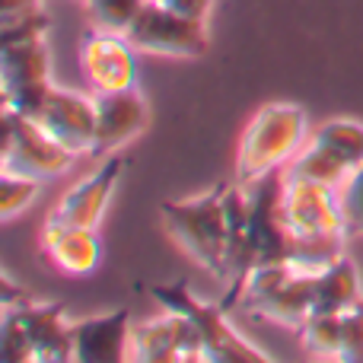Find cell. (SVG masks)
Segmentation results:
<instances>
[{"mask_svg":"<svg viewBox=\"0 0 363 363\" xmlns=\"http://www.w3.org/2000/svg\"><path fill=\"white\" fill-rule=\"evenodd\" d=\"M226 191L230 185L220 182L211 191L182 201H163L160 217L169 239L211 277L226 281L230 264V217H226Z\"/></svg>","mask_w":363,"mask_h":363,"instance_id":"6da1fadb","label":"cell"},{"mask_svg":"<svg viewBox=\"0 0 363 363\" xmlns=\"http://www.w3.org/2000/svg\"><path fill=\"white\" fill-rule=\"evenodd\" d=\"M48 16L26 19L16 26H0V93L4 108L19 115H35L51 86Z\"/></svg>","mask_w":363,"mask_h":363,"instance_id":"7a4b0ae2","label":"cell"},{"mask_svg":"<svg viewBox=\"0 0 363 363\" xmlns=\"http://www.w3.org/2000/svg\"><path fill=\"white\" fill-rule=\"evenodd\" d=\"M309 140V115L296 102H268L245 125L236 150V185L271 176L296 160Z\"/></svg>","mask_w":363,"mask_h":363,"instance_id":"3957f363","label":"cell"},{"mask_svg":"<svg viewBox=\"0 0 363 363\" xmlns=\"http://www.w3.org/2000/svg\"><path fill=\"white\" fill-rule=\"evenodd\" d=\"M220 306H239L255 319L300 332L303 322L315 313V277L296 274L287 262L258 264L242 277V284L233 294H226Z\"/></svg>","mask_w":363,"mask_h":363,"instance_id":"277c9868","label":"cell"},{"mask_svg":"<svg viewBox=\"0 0 363 363\" xmlns=\"http://www.w3.org/2000/svg\"><path fill=\"white\" fill-rule=\"evenodd\" d=\"M0 357L6 363H67L74 360V332L61 303L26 300L4 309Z\"/></svg>","mask_w":363,"mask_h":363,"instance_id":"5b68a950","label":"cell"},{"mask_svg":"<svg viewBox=\"0 0 363 363\" xmlns=\"http://www.w3.org/2000/svg\"><path fill=\"white\" fill-rule=\"evenodd\" d=\"M153 296L160 300V306L179 313L185 319H191V325L201 335V347H204V363H274L271 354H264L262 347H255L249 338L233 328V322L226 319V309L204 303L188 290L185 281L169 284V287H153Z\"/></svg>","mask_w":363,"mask_h":363,"instance_id":"8992f818","label":"cell"},{"mask_svg":"<svg viewBox=\"0 0 363 363\" xmlns=\"http://www.w3.org/2000/svg\"><path fill=\"white\" fill-rule=\"evenodd\" d=\"M360 166H363V125L351 118H332L309 134L306 147L296 153V160L284 172L338 188Z\"/></svg>","mask_w":363,"mask_h":363,"instance_id":"52a82bcc","label":"cell"},{"mask_svg":"<svg viewBox=\"0 0 363 363\" xmlns=\"http://www.w3.org/2000/svg\"><path fill=\"white\" fill-rule=\"evenodd\" d=\"M77 163V153L57 144L35 118L4 108V147H0V172L26 176L35 182L57 179Z\"/></svg>","mask_w":363,"mask_h":363,"instance_id":"ba28073f","label":"cell"},{"mask_svg":"<svg viewBox=\"0 0 363 363\" xmlns=\"http://www.w3.org/2000/svg\"><path fill=\"white\" fill-rule=\"evenodd\" d=\"M281 213H284V226H287L294 242H303V239H328V236L347 239L345 217H341V204H338V188H332V185L284 172Z\"/></svg>","mask_w":363,"mask_h":363,"instance_id":"9c48e42d","label":"cell"},{"mask_svg":"<svg viewBox=\"0 0 363 363\" xmlns=\"http://www.w3.org/2000/svg\"><path fill=\"white\" fill-rule=\"evenodd\" d=\"M125 38L138 51L157 57H204L207 45H211L204 23L179 16L153 0H147V6L125 32Z\"/></svg>","mask_w":363,"mask_h":363,"instance_id":"30bf717a","label":"cell"},{"mask_svg":"<svg viewBox=\"0 0 363 363\" xmlns=\"http://www.w3.org/2000/svg\"><path fill=\"white\" fill-rule=\"evenodd\" d=\"M80 70L93 93L138 89L140 80L138 48L121 32H108L93 26L80 38Z\"/></svg>","mask_w":363,"mask_h":363,"instance_id":"8fae6325","label":"cell"},{"mask_svg":"<svg viewBox=\"0 0 363 363\" xmlns=\"http://www.w3.org/2000/svg\"><path fill=\"white\" fill-rule=\"evenodd\" d=\"M131 360L140 363H204L201 335L191 319L166 309L157 319L131 325Z\"/></svg>","mask_w":363,"mask_h":363,"instance_id":"7c38bea8","label":"cell"},{"mask_svg":"<svg viewBox=\"0 0 363 363\" xmlns=\"http://www.w3.org/2000/svg\"><path fill=\"white\" fill-rule=\"evenodd\" d=\"M32 118L57 144L67 147L70 153H77V157L93 153V140H96V99L93 96H83V93H74V89H64L51 83L42 106L35 108Z\"/></svg>","mask_w":363,"mask_h":363,"instance_id":"4fadbf2b","label":"cell"},{"mask_svg":"<svg viewBox=\"0 0 363 363\" xmlns=\"http://www.w3.org/2000/svg\"><path fill=\"white\" fill-rule=\"evenodd\" d=\"M96 99V140L89 157H112L150 125V106L138 89L121 93H93Z\"/></svg>","mask_w":363,"mask_h":363,"instance_id":"5bb4252c","label":"cell"},{"mask_svg":"<svg viewBox=\"0 0 363 363\" xmlns=\"http://www.w3.org/2000/svg\"><path fill=\"white\" fill-rule=\"evenodd\" d=\"M128 166L125 153H112V157L102 160L99 169H93L86 179H80L74 188L64 191V198L57 201L51 220L57 223H70V226H89V230H99L102 217H106V207L115 194L121 172Z\"/></svg>","mask_w":363,"mask_h":363,"instance_id":"9a60e30c","label":"cell"},{"mask_svg":"<svg viewBox=\"0 0 363 363\" xmlns=\"http://www.w3.org/2000/svg\"><path fill=\"white\" fill-rule=\"evenodd\" d=\"M70 332H74L77 363H121L131 357V315H128V309L77 319L70 322Z\"/></svg>","mask_w":363,"mask_h":363,"instance_id":"2e32d148","label":"cell"},{"mask_svg":"<svg viewBox=\"0 0 363 363\" xmlns=\"http://www.w3.org/2000/svg\"><path fill=\"white\" fill-rule=\"evenodd\" d=\"M42 252L67 277H89L102 262L99 233L89 226L57 223L51 217L42 226Z\"/></svg>","mask_w":363,"mask_h":363,"instance_id":"e0dca14e","label":"cell"},{"mask_svg":"<svg viewBox=\"0 0 363 363\" xmlns=\"http://www.w3.org/2000/svg\"><path fill=\"white\" fill-rule=\"evenodd\" d=\"M360 277L351 258L341 255L335 264H328L322 274H315V309L319 313H345L347 306L360 300Z\"/></svg>","mask_w":363,"mask_h":363,"instance_id":"ac0fdd59","label":"cell"},{"mask_svg":"<svg viewBox=\"0 0 363 363\" xmlns=\"http://www.w3.org/2000/svg\"><path fill=\"white\" fill-rule=\"evenodd\" d=\"M296 335H300L303 347H306L309 354L338 360L341 335H345V319H341V313H319V309H315V313L300 325Z\"/></svg>","mask_w":363,"mask_h":363,"instance_id":"d6986e66","label":"cell"},{"mask_svg":"<svg viewBox=\"0 0 363 363\" xmlns=\"http://www.w3.org/2000/svg\"><path fill=\"white\" fill-rule=\"evenodd\" d=\"M83 6L93 16V26L125 35L134 19L140 16V10L147 6V0H83Z\"/></svg>","mask_w":363,"mask_h":363,"instance_id":"ffe728a7","label":"cell"},{"mask_svg":"<svg viewBox=\"0 0 363 363\" xmlns=\"http://www.w3.org/2000/svg\"><path fill=\"white\" fill-rule=\"evenodd\" d=\"M38 188L42 182L26 179V176H13V172H0V217L10 223L16 220L26 207L35 204Z\"/></svg>","mask_w":363,"mask_h":363,"instance_id":"44dd1931","label":"cell"},{"mask_svg":"<svg viewBox=\"0 0 363 363\" xmlns=\"http://www.w3.org/2000/svg\"><path fill=\"white\" fill-rule=\"evenodd\" d=\"M338 204H341V217H345L347 239L363 236V166L345 185H338Z\"/></svg>","mask_w":363,"mask_h":363,"instance_id":"7402d4cb","label":"cell"},{"mask_svg":"<svg viewBox=\"0 0 363 363\" xmlns=\"http://www.w3.org/2000/svg\"><path fill=\"white\" fill-rule=\"evenodd\" d=\"M345 319V335H341V363H363V296L354 306H347L341 313Z\"/></svg>","mask_w":363,"mask_h":363,"instance_id":"603a6c76","label":"cell"},{"mask_svg":"<svg viewBox=\"0 0 363 363\" xmlns=\"http://www.w3.org/2000/svg\"><path fill=\"white\" fill-rule=\"evenodd\" d=\"M42 10V0H0V26H16L26 19L38 16Z\"/></svg>","mask_w":363,"mask_h":363,"instance_id":"cb8c5ba5","label":"cell"},{"mask_svg":"<svg viewBox=\"0 0 363 363\" xmlns=\"http://www.w3.org/2000/svg\"><path fill=\"white\" fill-rule=\"evenodd\" d=\"M153 4L166 6V10L179 13V16H185V19H198V23H204L207 13H211V6H213V0H153Z\"/></svg>","mask_w":363,"mask_h":363,"instance_id":"d4e9b609","label":"cell"}]
</instances>
